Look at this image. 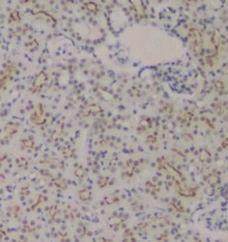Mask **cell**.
<instances>
[{
  "label": "cell",
  "instance_id": "1",
  "mask_svg": "<svg viewBox=\"0 0 228 242\" xmlns=\"http://www.w3.org/2000/svg\"><path fill=\"white\" fill-rule=\"evenodd\" d=\"M188 40L192 48V52L196 56H198L201 52L203 45V37L201 31L196 27L190 28L188 31Z\"/></svg>",
  "mask_w": 228,
  "mask_h": 242
},
{
  "label": "cell",
  "instance_id": "2",
  "mask_svg": "<svg viewBox=\"0 0 228 242\" xmlns=\"http://www.w3.org/2000/svg\"><path fill=\"white\" fill-rule=\"evenodd\" d=\"M176 190L183 197H195L198 193V189L193 187H188L185 183L176 180Z\"/></svg>",
  "mask_w": 228,
  "mask_h": 242
},
{
  "label": "cell",
  "instance_id": "3",
  "mask_svg": "<svg viewBox=\"0 0 228 242\" xmlns=\"http://www.w3.org/2000/svg\"><path fill=\"white\" fill-rule=\"evenodd\" d=\"M32 121L37 125H42L45 123L47 117H45L44 109H43L42 104H38L36 106L35 110H34L33 114H32Z\"/></svg>",
  "mask_w": 228,
  "mask_h": 242
},
{
  "label": "cell",
  "instance_id": "4",
  "mask_svg": "<svg viewBox=\"0 0 228 242\" xmlns=\"http://www.w3.org/2000/svg\"><path fill=\"white\" fill-rule=\"evenodd\" d=\"M47 74H45V72H40L33 82V87H32L33 92H39L41 90V88H42V87L44 86V84L47 83Z\"/></svg>",
  "mask_w": 228,
  "mask_h": 242
},
{
  "label": "cell",
  "instance_id": "5",
  "mask_svg": "<svg viewBox=\"0 0 228 242\" xmlns=\"http://www.w3.org/2000/svg\"><path fill=\"white\" fill-rule=\"evenodd\" d=\"M199 161H202V163H209L210 161H211V154H210V152L208 151V150H205V149H201L200 151H199Z\"/></svg>",
  "mask_w": 228,
  "mask_h": 242
},
{
  "label": "cell",
  "instance_id": "6",
  "mask_svg": "<svg viewBox=\"0 0 228 242\" xmlns=\"http://www.w3.org/2000/svg\"><path fill=\"white\" fill-rule=\"evenodd\" d=\"M220 181H221L220 176L218 175L217 173H215V172H213V173H210L207 177V182L210 187H215V186H218L220 183Z\"/></svg>",
  "mask_w": 228,
  "mask_h": 242
},
{
  "label": "cell",
  "instance_id": "7",
  "mask_svg": "<svg viewBox=\"0 0 228 242\" xmlns=\"http://www.w3.org/2000/svg\"><path fill=\"white\" fill-rule=\"evenodd\" d=\"M79 198L82 201H88L92 198V192L89 190H82L79 193Z\"/></svg>",
  "mask_w": 228,
  "mask_h": 242
},
{
  "label": "cell",
  "instance_id": "8",
  "mask_svg": "<svg viewBox=\"0 0 228 242\" xmlns=\"http://www.w3.org/2000/svg\"><path fill=\"white\" fill-rule=\"evenodd\" d=\"M215 112H217L219 115H221V117H223V115H226L227 114L226 105H225V104H223V103L218 104V105L215 106Z\"/></svg>",
  "mask_w": 228,
  "mask_h": 242
},
{
  "label": "cell",
  "instance_id": "9",
  "mask_svg": "<svg viewBox=\"0 0 228 242\" xmlns=\"http://www.w3.org/2000/svg\"><path fill=\"white\" fill-rule=\"evenodd\" d=\"M215 89H217L218 92L221 94L223 93V91H225V84H224V82H222V81H215Z\"/></svg>",
  "mask_w": 228,
  "mask_h": 242
},
{
  "label": "cell",
  "instance_id": "10",
  "mask_svg": "<svg viewBox=\"0 0 228 242\" xmlns=\"http://www.w3.org/2000/svg\"><path fill=\"white\" fill-rule=\"evenodd\" d=\"M86 9H88L89 12L94 13V14H96L97 12H98V5H97L96 3H94V2H87V3H86Z\"/></svg>",
  "mask_w": 228,
  "mask_h": 242
},
{
  "label": "cell",
  "instance_id": "11",
  "mask_svg": "<svg viewBox=\"0 0 228 242\" xmlns=\"http://www.w3.org/2000/svg\"><path fill=\"white\" fill-rule=\"evenodd\" d=\"M55 185L57 186V187H59L60 189H66V183H65V181L63 179H60V178H57V179L54 180Z\"/></svg>",
  "mask_w": 228,
  "mask_h": 242
},
{
  "label": "cell",
  "instance_id": "12",
  "mask_svg": "<svg viewBox=\"0 0 228 242\" xmlns=\"http://www.w3.org/2000/svg\"><path fill=\"white\" fill-rule=\"evenodd\" d=\"M75 175H76L77 177H79V178H82L84 176V169L82 168V167L77 168L76 171H75Z\"/></svg>",
  "mask_w": 228,
  "mask_h": 242
},
{
  "label": "cell",
  "instance_id": "13",
  "mask_svg": "<svg viewBox=\"0 0 228 242\" xmlns=\"http://www.w3.org/2000/svg\"><path fill=\"white\" fill-rule=\"evenodd\" d=\"M134 164H133V161H128V166H127V176H133L134 174Z\"/></svg>",
  "mask_w": 228,
  "mask_h": 242
},
{
  "label": "cell",
  "instance_id": "14",
  "mask_svg": "<svg viewBox=\"0 0 228 242\" xmlns=\"http://www.w3.org/2000/svg\"><path fill=\"white\" fill-rule=\"evenodd\" d=\"M108 179H110L108 177H102V178H101V180L99 181V187H100V188H104V187H105V186L107 185Z\"/></svg>",
  "mask_w": 228,
  "mask_h": 242
},
{
  "label": "cell",
  "instance_id": "15",
  "mask_svg": "<svg viewBox=\"0 0 228 242\" xmlns=\"http://www.w3.org/2000/svg\"><path fill=\"white\" fill-rule=\"evenodd\" d=\"M22 145L24 147H26V148H32L34 143L33 141H30V139H24V141H22Z\"/></svg>",
  "mask_w": 228,
  "mask_h": 242
},
{
  "label": "cell",
  "instance_id": "16",
  "mask_svg": "<svg viewBox=\"0 0 228 242\" xmlns=\"http://www.w3.org/2000/svg\"><path fill=\"white\" fill-rule=\"evenodd\" d=\"M163 108H165V109H164L163 111L164 112H168V113H171L174 111V108H173V106L171 105H169V104H167V105H165L164 106Z\"/></svg>",
  "mask_w": 228,
  "mask_h": 242
},
{
  "label": "cell",
  "instance_id": "17",
  "mask_svg": "<svg viewBox=\"0 0 228 242\" xmlns=\"http://www.w3.org/2000/svg\"><path fill=\"white\" fill-rule=\"evenodd\" d=\"M124 242H136V239H135V237L133 236V235H130V236L126 237Z\"/></svg>",
  "mask_w": 228,
  "mask_h": 242
},
{
  "label": "cell",
  "instance_id": "18",
  "mask_svg": "<svg viewBox=\"0 0 228 242\" xmlns=\"http://www.w3.org/2000/svg\"><path fill=\"white\" fill-rule=\"evenodd\" d=\"M199 242H200V241H199Z\"/></svg>",
  "mask_w": 228,
  "mask_h": 242
}]
</instances>
